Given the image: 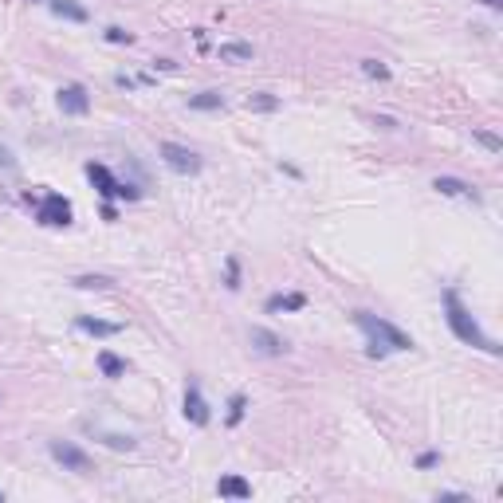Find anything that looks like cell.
I'll list each match as a JSON object with an SVG mask.
<instances>
[{
    "label": "cell",
    "instance_id": "cell-1",
    "mask_svg": "<svg viewBox=\"0 0 503 503\" xmlns=\"http://www.w3.org/2000/svg\"><path fill=\"white\" fill-rule=\"evenodd\" d=\"M444 319H448V331H452L464 346H476V350H484V354H500V346L479 331V322L472 319V311L460 303V295H456L452 287L444 291Z\"/></svg>",
    "mask_w": 503,
    "mask_h": 503
},
{
    "label": "cell",
    "instance_id": "cell-2",
    "mask_svg": "<svg viewBox=\"0 0 503 503\" xmlns=\"http://www.w3.org/2000/svg\"><path fill=\"white\" fill-rule=\"evenodd\" d=\"M354 322L369 338V346H366L369 358H385L390 350H413V338H409L405 331H397L393 322L378 319V315H369V311H354Z\"/></svg>",
    "mask_w": 503,
    "mask_h": 503
},
{
    "label": "cell",
    "instance_id": "cell-3",
    "mask_svg": "<svg viewBox=\"0 0 503 503\" xmlns=\"http://www.w3.org/2000/svg\"><path fill=\"white\" fill-rule=\"evenodd\" d=\"M158 154H161V161H165L173 173H185V177L201 173V158H196L189 146H181V142H161Z\"/></svg>",
    "mask_w": 503,
    "mask_h": 503
},
{
    "label": "cell",
    "instance_id": "cell-4",
    "mask_svg": "<svg viewBox=\"0 0 503 503\" xmlns=\"http://www.w3.org/2000/svg\"><path fill=\"white\" fill-rule=\"evenodd\" d=\"M48 452H51V460H55V464H63L67 472H79V476H86V472L95 468V464H91V456H86L79 444H71V441H51Z\"/></svg>",
    "mask_w": 503,
    "mask_h": 503
},
{
    "label": "cell",
    "instance_id": "cell-5",
    "mask_svg": "<svg viewBox=\"0 0 503 503\" xmlns=\"http://www.w3.org/2000/svg\"><path fill=\"white\" fill-rule=\"evenodd\" d=\"M55 102H60V111H63V114H75V118L91 111V95H86V86H83V83H67V86H60Z\"/></svg>",
    "mask_w": 503,
    "mask_h": 503
},
{
    "label": "cell",
    "instance_id": "cell-6",
    "mask_svg": "<svg viewBox=\"0 0 503 503\" xmlns=\"http://www.w3.org/2000/svg\"><path fill=\"white\" fill-rule=\"evenodd\" d=\"M248 342H252V350H256V354H264V358L287 354V342H283L275 331H268V327H252V331H248Z\"/></svg>",
    "mask_w": 503,
    "mask_h": 503
},
{
    "label": "cell",
    "instance_id": "cell-7",
    "mask_svg": "<svg viewBox=\"0 0 503 503\" xmlns=\"http://www.w3.org/2000/svg\"><path fill=\"white\" fill-rule=\"evenodd\" d=\"M39 221L51 224V228H67V224H71V205H67L60 193H48L44 205H39Z\"/></svg>",
    "mask_w": 503,
    "mask_h": 503
},
{
    "label": "cell",
    "instance_id": "cell-8",
    "mask_svg": "<svg viewBox=\"0 0 503 503\" xmlns=\"http://www.w3.org/2000/svg\"><path fill=\"white\" fill-rule=\"evenodd\" d=\"M181 413H185V421H189V425H196V429H205V425H209V401L201 397V390H196V385H189V390H185Z\"/></svg>",
    "mask_w": 503,
    "mask_h": 503
},
{
    "label": "cell",
    "instance_id": "cell-9",
    "mask_svg": "<svg viewBox=\"0 0 503 503\" xmlns=\"http://www.w3.org/2000/svg\"><path fill=\"white\" fill-rule=\"evenodd\" d=\"M86 177L95 185L102 196H118V181H114V173L102 165V161H86Z\"/></svg>",
    "mask_w": 503,
    "mask_h": 503
},
{
    "label": "cell",
    "instance_id": "cell-10",
    "mask_svg": "<svg viewBox=\"0 0 503 503\" xmlns=\"http://www.w3.org/2000/svg\"><path fill=\"white\" fill-rule=\"evenodd\" d=\"M432 189H437L441 196H464V201H479L476 185L460 181V177H437V181H432Z\"/></svg>",
    "mask_w": 503,
    "mask_h": 503
},
{
    "label": "cell",
    "instance_id": "cell-11",
    "mask_svg": "<svg viewBox=\"0 0 503 503\" xmlns=\"http://www.w3.org/2000/svg\"><path fill=\"white\" fill-rule=\"evenodd\" d=\"M75 327H79V331H83V334H95V338H114V334L122 331L118 322H107V319H91V315H79V319H75Z\"/></svg>",
    "mask_w": 503,
    "mask_h": 503
},
{
    "label": "cell",
    "instance_id": "cell-12",
    "mask_svg": "<svg viewBox=\"0 0 503 503\" xmlns=\"http://www.w3.org/2000/svg\"><path fill=\"white\" fill-rule=\"evenodd\" d=\"M217 491H221V495H228V500H248V495H252V484H248L244 476H221Z\"/></svg>",
    "mask_w": 503,
    "mask_h": 503
},
{
    "label": "cell",
    "instance_id": "cell-13",
    "mask_svg": "<svg viewBox=\"0 0 503 503\" xmlns=\"http://www.w3.org/2000/svg\"><path fill=\"white\" fill-rule=\"evenodd\" d=\"M189 111H224V95H221V91H201V95H189Z\"/></svg>",
    "mask_w": 503,
    "mask_h": 503
},
{
    "label": "cell",
    "instance_id": "cell-14",
    "mask_svg": "<svg viewBox=\"0 0 503 503\" xmlns=\"http://www.w3.org/2000/svg\"><path fill=\"white\" fill-rule=\"evenodd\" d=\"M307 307V295H299V291H291V295H271L268 299V311L275 315V311H303Z\"/></svg>",
    "mask_w": 503,
    "mask_h": 503
},
{
    "label": "cell",
    "instance_id": "cell-15",
    "mask_svg": "<svg viewBox=\"0 0 503 503\" xmlns=\"http://www.w3.org/2000/svg\"><path fill=\"white\" fill-rule=\"evenodd\" d=\"M252 44H221V63H252Z\"/></svg>",
    "mask_w": 503,
    "mask_h": 503
},
{
    "label": "cell",
    "instance_id": "cell-16",
    "mask_svg": "<svg viewBox=\"0 0 503 503\" xmlns=\"http://www.w3.org/2000/svg\"><path fill=\"white\" fill-rule=\"evenodd\" d=\"M98 369H102V378H122L126 374V362L111 350H98Z\"/></svg>",
    "mask_w": 503,
    "mask_h": 503
},
{
    "label": "cell",
    "instance_id": "cell-17",
    "mask_svg": "<svg viewBox=\"0 0 503 503\" xmlns=\"http://www.w3.org/2000/svg\"><path fill=\"white\" fill-rule=\"evenodd\" d=\"M48 4H51V12L63 16V20H75V24H83L86 20V8H79L75 0H48Z\"/></svg>",
    "mask_w": 503,
    "mask_h": 503
},
{
    "label": "cell",
    "instance_id": "cell-18",
    "mask_svg": "<svg viewBox=\"0 0 503 503\" xmlns=\"http://www.w3.org/2000/svg\"><path fill=\"white\" fill-rule=\"evenodd\" d=\"M75 287H83V291H107V287H114V280L111 275H79Z\"/></svg>",
    "mask_w": 503,
    "mask_h": 503
},
{
    "label": "cell",
    "instance_id": "cell-19",
    "mask_svg": "<svg viewBox=\"0 0 503 503\" xmlns=\"http://www.w3.org/2000/svg\"><path fill=\"white\" fill-rule=\"evenodd\" d=\"M280 107V98L268 95V91H256V95H248V111H275Z\"/></svg>",
    "mask_w": 503,
    "mask_h": 503
},
{
    "label": "cell",
    "instance_id": "cell-20",
    "mask_svg": "<svg viewBox=\"0 0 503 503\" xmlns=\"http://www.w3.org/2000/svg\"><path fill=\"white\" fill-rule=\"evenodd\" d=\"M244 393H232V397H228V425H240V421H244Z\"/></svg>",
    "mask_w": 503,
    "mask_h": 503
},
{
    "label": "cell",
    "instance_id": "cell-21",
    "mask_svg": "<svg viewBox=\"0 0 503 503\" xmlns=\"http://www.w3.org/2000/svg\"><path fill=\"white\" fill-rule=\"evenodd\" d=\"M362 75H369V79H381V83H385V79H390V67H385L381 60H362Z\"/></svg>",
    "mask_w": 503,
    "mask_h": 503
},
{
    "label": "cell",
    "instance_id": "cell-22",
    "mask_svg": "<svg viewBox=\"0 0 503 503\" xmlns=\"http://www.w3.org/2000/svg\"><path fill=\"white\" fill-rule=\"evenodd\" d=\"M472 138H476V142H479L484 149H491V154H500V149H503V142H500L495 134H491V130H472Z\"/></svg>",
    "mask_w": 503,
    "mask_h": 503
},
{
    "label": "cell",
    "instance_id": "cell-23",
    "mask_svg": "<svg viewBox=\"0 0 503 503\" xmlns=\"http://www.w3.org/2000/svg\"><path fill=\"white\" fill-rule=\"evenodd\" d=\"M228 291H240V264H236V256L228 259V283H224Z\"/></svg>",
    "mask_w": 503,
    "mask_h": 503
},
{
    "label": "cell",
    "instance_id": "cell-24",
    "mask_svg": "<svg viewBox=\"0 0 503 503\" xmlns=\"http://www.w3.org/2000/svg\"><path fill=\"white\" fill-rule=\"evenodd\" d=\"M107 39H111V44H130V32H122V28H107Z\"/></svg>",
    "mask_w": 503,
    "mask_h": 503
},
{
    "label": "cell",
    "instance_id": "cell-25",
    "mask_svg": "<svg viewBox=\"0 0 503 503\" xmlns=\"http://www.w3.org/2000/svg\"><path fill=\"white\" fill-rule=\"evenodd\" d=\"M432 464H441V452H421L417 456V468H432Z\"/></svg>",
    "mask_w": 503,
    "mask_h": 503
},
{
    "label": "cell",
    "instance_id": "cell-26",
    "mask_svg": "<svg viewBox=\"0 0 503 503\" xmlns=\"http://www.w3.org/2000/svg\"><path fill=\"white\" fill-rule=\"evenodd\" d=\"M374 122H378L381 130H397V122H393V118H385V114H378V118H374Z\"/></svg>",
    "mask_w": 503,
    "mask_h": 503
},
{
    "label": "cell",
    "instance_id": "cell-27",
    "mask_svg": "<svg viewBox=\"0 0 503 503\" xmlns=\"http://www.w3.org/2000/svg\"><path fill=\"white\" fill-rule=\"evenodd\" d=\"M154 67H158V71H173L177 63H173V60H154Z\"/></svg>",
    "mask_w": 503,
    "mask_h": 503
},
{
    "label": "cell",
    "instance_id": "cell-28",
    "mask_svg": "<svg viewBox=\"0 0 503 503\" xmlns=\"http://www.w3.org/2000/svg\"><path fill=\"white\" fill-rule=\"evenodd\" d=\"M484 4H488L491 12H500V8H503V0H484Z\"/></svg>",
    "mask_w": 503,
    "mask_h": 503
},
{
    "label": "cell",
    "instance_id": "cell-29",
    "mask_svg": "<svg viewBox=\"0 0 503 503\" xmlns=\"http://www.w3.org/2000/svg\"><path fill=\"white\" fill-rule=\"evenodd\" d=\"M0 165H12V158H8V149H0Z\"/></svg>",
    "mask_w": 503,
    "mask_h": 503
},
{
    "label": "cell",
    "instance_id": "cell-30",
    "mask_svg": "<svg viewBox=\"0 0 503 503\" xmlns=\"http://www.w3.org/2000/svg\"><path fill=\"white\" fill-rule=\"evenodd\" d=\"M0 503H4V491H0Z\"/></svg>",
    "mask_w": 503,
    "mask_h": 503
}]
</instances>
